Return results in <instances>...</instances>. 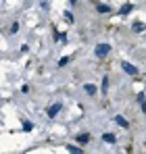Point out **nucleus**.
<instances>
[{
    "label": "nucleus",
    "instance_id": "obj_17",
    "mask_svg": "<svg viewBox=\"0 0 146 154\" xmlns=\"http://www.w3.org/2000/svg\"><path fill=\"white\" fill-rule=\"evenodd\" d=\"M65 19H67V21L71 23V21H73V15H71V13H65Z\"/></svg>",
    "mask_w": 146,
    "mask_h": 154
},
{
    "label": "nucleus",
    "instance_id": "obj_15",
    "mask_svg": "<svg viewBox=\"0 0 146 154\" xmlns=\"http://www.w3.org/2000/svg\"><path fill=\"white\" fill-rule=\"evenodd\" d=\"M31 129H34V125H31L29 121H27V123H23V131H31Z\"/></svg>",
    "mask_w": 146,
    "mask_h": 154
},
{
    "label": "nucleus",
    "instance_id": "obj_16",
    "mask_svg": "<svg viewBox=\"0 0 146 154\" xmlns=\"http://www.w3.org/2000/svg\"><path fill=\"white\" fill-rule=\"evenodd\" d=\"M17 31H19V23H13L10 25V34H17Z\"/></svg>",
    "mask_w": 146,
    "mask_h": 154
},
{
    "label": "nucleus",
    "instance_id": "obj_14",
    "mask_svg": "<svg viewBox=\"0 0 146 154\" xmlns=\"http://www.w3.org/2000/svg\"><path fill=\"white\" fill-rule=\"evenodd\" d=\"M106 87H109V79L104 77V79H102V94H106Z\"/></svg>",
    "mask_w": 146,
    "mask_h": 154
},
{
    "label": "nucleus",
    "instance_id": "obj_13",
    "mask_svg": "<svg viewBox=\"0 0 146 154\" xmlns=\"http://www.w3.org/2000/svg\"><path fill=\"white\" fill-rule=\"evenodd\" d=\"M69 61H71V56H63V58L58 61V67H65V65H67Z\"/></svg>",
    "mask_w": 146,
    "mask_h": 154
},
{
    "label": "nucleus",
    "instance_id": "obj_9",
    "mask_svg": "<svg viewBox=\"0 0 146 154\" xmlns=\"http://www.w3.org/2000/svg\"><path fill=\"white\" fill-rule=\"evenodd\" d=\"M84 90H86L90 96H92V94H96V85H94V83H86V85H84Z\"/></svg>",
    "mask_w": 146,
    "mask_h": 154
},
{
    "label": "nucleus",
    "instance_id": "obj_11",
    "mask_svg": "<svg viewBox=\"0 0 146 154\" xmlns=\"http://www.w3.org/2000/svg\"><path fill=\"white\" fill-rule=\"evenodd\" d=\"M96 10H98V13H109L111 6H109V4H96Z\"/></svg>",
    "mask_w": 146,
    "mask_h": 154
},
{
    "label": "nucleus",
    "instance_id": "obj_12",
    "mask_svg": "<svg viewBox=\"0 0 146 154\" xmlns=\"http://www.w3.org/2000/svg\"><path fill=\"white\" fill-rule=\"evenodd\" d=\"M67 150H69V152H73V154H79V152H82V148H79V146H67Z\"/></svg>",
    "mask_w": 146,
    "mask_h": 154
},
{
    "label": "nucleus",
    "instance_id": "obj_6",
    "mask_svg": "<svg viewBox=\"0 0 146 154\" xmlns=\"http://www.w3.org/2000/svg\"><path fill=\"white\" fill-rule=\"evenodd\" d=\"M115 140H117L115 133H104L102 135V142H106V144H115Z\"/></svg>",
    "mask_w": 146,
    "mask_h": 154
},
{
    "label": "nucleus",
    "instance_id": "obj_10",
    "mask_svg": "<svg viewBox=\"0 0 146 154\" xmlns=\"http://www.w3.org/2000/svg\"><path fill=\"white\" fill-rule=\"evenodd\" d=\"M138 100H140V106H142V113H146V98H144V92L138 94Z\"/></svg>",
    "mask_w": 146,
    "mask_h": 154
},
{
    "label": "nucleus",
    "instance_id": "obj_7",
    "mask_svg": "<svg viewBox=\"0 0 146 154\" xmlns=\"http://www.w3.org/2000/svg\"><path fill=\"white\" fill-rule=\"evenodd\" d=\"M115 123H117V125H121V127H123V129H125V127H130V123H127V119H123V117H115Z\"/></svg>",
    "mask_w": 146,
    "mask_h": 154
},
{
    "label": "nucleus",
    "instance_id": "obj_18",
    "mask_svg": "<svg viewBox=\"0 0 146 154\" xmlns=\"http://www.w3.org/2000/svg\"><path fill=\"white\" fill-rule=\"evenodd\" d=\"M69 2H71V4H75V2H77V0H69Z\"/></svg>",
    "mask_w": 146,
    "mask_h": 154
},
{
    "label": "nucleus",
    "instance_id": "obj_2",
    "mask_svg": "<svg viewBox=\"0 0 146 154\" xmlns=\"http://www.w3.org/2000/svg\"><path fill=\"white\" fill-rule=\"evenodd\" d=\"M123 71H125V73H130V75H138V69H136V67H134V65H130V63H123Z\"/></svg>",
    "mask_w": 146,
    "mask_h": 154
},
{
    "label": "nucleus",
    "instance_id": "obj_5",
    "mask_svg": "<svg viewBox=\"0 0 146 154\" xmlns=\"http://www.w3.org/2000/svg\"><path fill=\"white\" fill-rule=\"evenodd\" d=\"M144 23H142V21H136V23H132V29H134V31H136V34H140V31H144Z\"/></svg>",
    "mask_w": 146,
    "mask_h": 154
},
{
    "label": "nucleus",
    "instance_id": "obj_8",
    "mask_svg": "<svg viewBox=\"0 0 146 154\" xmlns=\"http://www.w3.org/2000/svg\"><path fill=\"white\" fill-rule=\"evenodd\" d=\"M77 142L84 146V144H88V142H90V135H88V133H79V135H77Z\"/></svg>",
    "mask_w": 146,
    "mask_h": 154
},
{
    "label": "nucleus",
    "instance_id": "obj_4",
    "mask_svg": "<svg viewBox=\"0 0 146 154\" xmlns=\"http://www.w3.org/2000/svg\"><path fill=\"white\" fill-rule=\"evenodd\" d=\"M132 8H134L132 4H123V6L119 8V15H121V17H125V15H130V13H132Z\"/></svg>",
    "mask_w": 146,
    "mask_h": 154
},
{
    "label": "nucleus",
    "instance_id": "obj_3",
    "mask_svg": "<svg viewBox=\"0 0 146 154\" xmlns=\"http://www.w3.org/2000/svg\"><path fill=\"white\" fill-rule=\"evenodd\" d=\"M58 111H61V104L56 102V104H52V106H48V111H46V115H48L50 119H52V117H56V113H58Z\"/></svg>",
    "mask_w": 146,
    "mask_h": 154
},
{
    "label": "nucleus",
    "instance_id": "obj_1",
    "mask_svg": "<svg viewBox=\"0 0 146 154\" xmlns=\"http://www.w3.org/2000/svg\"><path fill=\"white\" fill-rule=\"evenodd\" d=\"M109 52H111V46H109V44H98V46H96V50H94V54H96L98 58L106 56Z\"/></svg>",
    "mask_w": 146,
    "mask_h": 154
}]
</instances>
